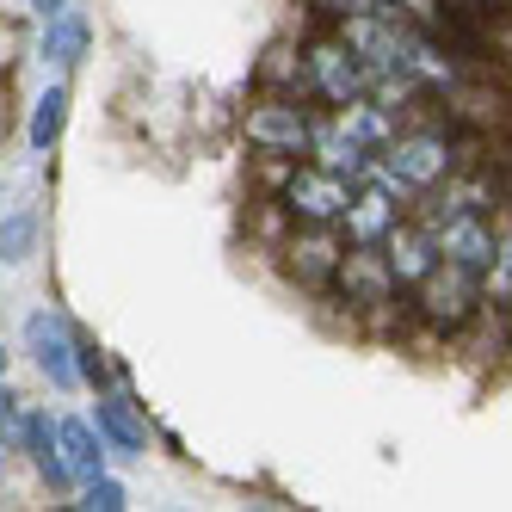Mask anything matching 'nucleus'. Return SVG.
<instances>
[{"label": "nucleus", "mask_w": 512, "mask_h": 512, "mask_svg": "<svg viewBox=\"0 0 512 512\" xmlns=\"http://www.w3.org/2000/svg\"><path fill=\"white\" fill-rule=\"evenodd\" d=\"M13 426H19V395L7 389V377H0V432L13 438Z\"/></svg>", "instance_id": "a878e982"}, {"label": "nucleus", "mask_w": 512, "mask_h": 512, "mask_svg": "<svg viewBox=\"0 0 512 512\" xmlns=\"http://www.w3.org/2000/svg\"><path fill=\"white\" fill-rule=\"evenodd\" d=\"M62 7H68V0H31V13H38V19H56Z\"/></svg>", "instance_id": "bb28decb"}, {"label": "nucleus", "mask_w": 512, "mask_h": 512, "mask_svg": "<svg viewBox=\"0 0 512 512\" xmlns=\"http://www.w3.org/2000/svg\"><path fill=\"white\" fill-rule=\"evenodd\" d=\"M426 229H432L438 260H457V266H475V272L494 260V223H488V210H457V216H445V223H426Z\"/></svg>", "instance_id": "1a4fd4ad"}, {"label": "nucleus", "mask_w": 512, "mask_h": 512, "mask_svg": "<svg viewBox=\"0 0 512 512\" xmlns=\"http://www.w3.org/2000/svg\"><path fill=\"white\" fill-rule=\"evenodd\" d=\"M25 346H31V364L44 371V383H50L56 395H75V389H81V346L68 340L62 315L31 309V315H25Z\"/></svg>", "instance_id": "39448f33"}, {"label": "nucleus", "mask_w": 512, "mask_h": 512, "mask_svg": "<svg viewBox=\"0 0 512 512\" xmlns=\"http://www.w3.org/2000/svg\"><path fill=\"white\" fill-rule=\"evenodd\" d=\"M87 420L99 426L105 445H112V457H142V451H149V426H142V414L130 408L124 395L93 389V414H87Z\"/></svg>", "instance_id": "9b49d317"}, {"label": "nucleus", "mask_w": 512, "mask_h": 512, "mask_svg": "<svg viewBox=\"0 0 512 512\" xmlns=\"http://www.w3.org/2000/svg\"><path fill=\"white\" fill-rule=\"evenodd\" d=\"M13 451H25L31 469H38V482H50L56 494L75 488V475H68V463H62V445H56V414H50V408H19Z\"/></svg>", "instance_id": "6e6552de"}, {"label": "nucleus", "mask_w": 512, "mask_h": 512, "mask_svg": "<svg viewBox=\"0 0 512 512\" xmlns=\"http://www.w3.org/2000/svg\"><path fill=\"white\" fill-rule=\"evenodd\" d=\"M0 377H7V352H0Z\"/></svg>", "instance_id": "c85d7f7f"}, {"label": "nucleus", "mask_w": 512, "mask_h": 512, "mask_svg": "<svg viewBox=\"0 0 512 512\" xmlns=\"http://www.w3.org/2000/svg\"><path fill=\"white\" fill-rule=\"evenodd\" d=\"M303 68H309V87L327 99V105H346L358 93H371V75H364V62L340 44V38H321L303 50Z\"/></svg>", "instance_id": "0eeeda50"}, {"label": "nucleus", "mask_w": 512, "mask_h": 512, "mask_svg": "<svg viewBox=\"0 0 512 512\" xmlns=\"http://www.w3.org/2000/svg\"><path fill=\"white\" fill-rule=\"evenodd\" d=\"M414 303L432 327H445V334H457V327H469L475 315H482L488 290H482V272L475 266H457V260H438L420 284H414Z\"/></svg>", "instance_id": "f257e3e1"}, {"label": "nucleus", "mask_w": 512, "mask_h": 512, "mask_svg": "<svg viewBox=\"0 0 512 512\" xmlns=\"http://www.w3.org/2000/svg\"><path fill=\"white\" fill-rule=\"evenodd\" d=\"M7 451H13V438H7V432H0V469H7Z\"/></svg>", "instance_id": "cd10ccee"}, {"label": "nucleus", "mask_w": 512, "mask_h": 512, "mask_svg": "<svg viewBox=\"0 0 512 512\" xmlns=\"http://www.w3.org/2000/svg\"><path fill=\"white\" fill-rule=\"evenodd\" d=\"M383 260H389V272H395V284H420L432 266H438V247H432V229L420 223H408V216H401V223L383 235Z\"/></svg>", "instance_id": "f8f14e48"}, {"label": "nucleus", "mask_w": 512, "mask_h": 512, "mask_svg": "<svg viewBox=\"0 0 512 512\" xmlns=\"http://www.w3.org/2000/svg\"><path fill=\"white\" fill-rule=\"evenodd\" d=\"M31 253H38V210H0V266H25Z\"/></svg>", "instance_id": "aec40b11"}, {"label": "nucleus", "mask_w": 512, "mask_h": 512, "mask_svg": "<svg viewBox=\"0 0 512 512\" xmlns=\"http://www.w3.org/2000/svg\"><path fill=\"white\" fill-rule=\"evenodd\" d=\"M75 506H87V512H124V506H130V494H124L118 475L105 469V475H93V482H81V500H75Z\"/></svg>", "instance_id": "4be33fe9"}, {"label": "nucleus", "mask_w": 512, "mask_h": 512, "mask_svg": "<svg viewBox=\"0 0 512 512\" xmlns=\"http://www.w3.org/2000/svg\"><path fill=\"white\" fill-rule=\"evenodd\" d=\"M408 186L426 198L432 186H445V173H457V149H451V136L445 130H395L389 149H377Z\"/></svg>", "instance_id": "20e7f679"}, {"label": "nucleus", "mask_w": 512, "mask_h": 512, "mask_svg": "<svg viewBox=\"0 0 512 512\" xmlns=\"http://www.w3.org/2000/svg\"><path fill=\"white\" fill-rule=\"evenodd\" d=\"M408 216V204H395L389 192H377V186H358L352 192V204H346V216H340V229H346V241H358V247H383V235Z\"/></svg>", "instance_id": "4468645a"}, {"label": "nucleus", "mask_w": 512, "mask_h": 512, "mask_svg": "<svg viewBox=\"0 0 512 512\" xmlns=\"http://www.w3.org/2000/svg\"><path fill=\"white\" fill-rule=\"evenodd\" d=\"M506 315H512V297H506Z\"/></svg>", "instance_id": "c756f323"}, {"label": "nucleus", "mask_w": 512, "mask_h": 512, "mask_svg": "<svg viewBox=\"0 0 512 512\" xmlns=\"http://www.w3.org/2000/svg\"><path fill=\"white\" fill-rule=\"evenodd\" d=\"M56 445H62V463L75 475V488L93 482V475H105V463H112V445L99 438V426L75 420V414H56Z\"/></svg>", "instance_id": "2eb2a0df"}, {"label": "nucleus", "mask_w": 512, "mask_h": 512, "mask_svg": "<svg viewBox=\"0 0 512 512\" xmlns=\"http://www.w3.org/2000/svg\"><path fill=\"white\" fill-rule=\"evenodd\" d=\"M315 13H327V19H346V13H395L389 0H309Z\"/></svg>", "instance_id": "393cba45"}, {"label": "nucleus", "mask_w": 512, "mask_h": 512, "mask_svg": "<svg viewBox=\"0 0 512 512\" xmlns=\"http://www.w3.org/2000/svg\"><path fill=\"white\" fill-rule=\"evenodd\" d=\"M482 290H488V303H506L512 297V216H506V223H494V260L482 266Z\"/></svg>", "instance_id": "412c9836"}, {"label": "nucleus", "mask_w": 512, "mask_h": 512, "mask_svg": "<svg viewBox=\"0 0 512 512\" xmlns=\"http://www.w3.org/2000/svg\"><path fill=\"white\" fill-rule=\"evenodd\" d=\"M340 253H346L340 223H303L297 235L284 241V266H290V278H303V284H327L334 266H340Z\"/></svg>", "instance_id": "9d476101"}, {"label": "nucleus", "mask_w": 512, "mask_h": 512, "mask_svg": "<svg viewBox=\"0 0 512 512\" xmlns=\"http://www.w3.org/2000/svg\"><path fill=\"white\" fill-rule=\"evenodd\" d=\"M352 179H340V173H327V167H315V161H290L284 167V186H278V204H284V216H297V223H340L346 216V204H352Z\"/></svg>", "instance_id": "7ed1b4c3"}, {"label": "nucleus", "mask_w": 512, "mask_h": 512, "mask_svg": "<svg viewBox=\"0 0 512 512\" xmlns=\"http://www.w3.org/2000/svg\"><path fill=\"white\" fill-rule=\"evenodd\" d=\"M309 161L358 186V173H364V161H371V149H364V142H358L334 112H327V118H315V130H309Z\"/></svg>", "instance_id": "ddd939ff"}, {"label": "nucleus", "mask_w": 512, "mask_h": 512, "mask_svg": "<svg viewBox=\"0 0 512 512\" xmlns=\"http://www.w3.org/2000/svg\"><path fill=\"white\" fill-rule=\"evenodd\" d=\"M334 118H340V124H346V130L364 142V149H371V155H377V149H389V142H395V130H401V124H395V112H389L383 99H371V93H358V99L334 105Z\"/></svg>", "instance_id": "a211bd4d"}, {"label": "nucleus", "mask_w": 512, "mask_h": 512, "mask_svg": "<svg viewBox=\"0 0 512 512\" xmlns=\"http://www.w3.org/2000/svg\"><path fill=\"white\" fill-rule=\"evenodd\" d=\"M87 44H93V31L75 7H62L56 19H44V38H38V62L50 68V75H68V68H81L87 62Z\"/></svg>", "instance_id": "dca6fc26"}, {"label": "nucleus", "mask_w": 512, "mask_h": 512, "mask_svg": "<svg viewBox=\"0 0 512 512\" xmlns=\"http://www.w3.org/2000/svg\"><path fill=\"white\" fill-rule=\"evenodd\" d=\"M482 7H488V0H482Z\"/></svg>", "instance_id": "7c9ffc66"}, {"label": "nucleus", "mask_w": 512, "mask_h": 512, "mask_svg": "<svg viewBox=\"0 0 512 512\" xmlns=\"http://www.w3.org/2000/svg\"><path fill=\"white\" fill-rule=\"evenodd\" d=\"M500 204V186H494V173H445V192H438L432 204H420V223H445V216L457 210H488Z\"/></svg>", "instance_id": "f3484780"}, {"label": "nucleus", "mask_w": 512, "mask_h": 512, "mask_svg": "<svg viewBox=\"0 0 512 512\" xmlns=\"http://www.w3.org/2000/svg\"><path fill=\"white\" fill-rule=\"evenodd\" d=\"M81 383H87V389H112V383H118V371L105 364V352L81 346Z\"/></svg>", "instance_id": "b1692460"}, {"label": "nucleus", "mask_w": 512, "mask_h": 512, "mask_svg": "<svg viewBox=\"0 0 512 512\" xmlns=\"http://www.w3.org/2000/svg\"><path fill=\"white\" fill-rule=\"evenodd\" d=\"M309 130H315V112H303V105L290 99V93L253 99L247 112H241V136H247L260 155H278V161L309 155Z\"/></svg>", "instance_id": "f03ea898"}, {"label": "nucleus", "mask_w": 512, "mask_h": 512, "mask_svg": "<svg viewBox=\"0 0 512 512\" xmlns=\"http://www.w3.org/2000/svg\"><path fill=\"white\" fill-rule=\"evenodd\" d=\"M334 284H340V297L352 309H389L395 290H401L389 260H383V247H358V241H346L340 266H334Z\"/></svg>", "instance_id": "423d86ee"}, {"label": "nucleus", "mask_w": 512, "mask_h": 512, "mask_svg": "<svg viewBox=\"0 0 512 512\" xmlns=\"http://www.w3.org/2000/svg\"><path fill=\"white\" fill-rule=\"evenodd\" d=\"M62 124H68V87L62 75L38 93V105H31V124H25V142H31V155H50L56 142H62Z\"/></svg>", "instance_id": "6ab92c4d"}, {"label": "nucleus", "mask_w": 512, "mask_h": 512, "mask_svg": "<svg viewBox=\"0 0 512 512\" xmlns=\"http://www.w3.org/2000/svg\"><path fill=\"white\" fill-rule=\"evenodd\" d=\"M389 7H395L401 19L426 25V31H438V25H445V0H389Z\"/></svg>", "instance_id": "5701e85b"}]
</instances>
